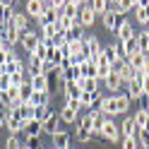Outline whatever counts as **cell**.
<instances>
[{
	"label": "cell",
	"mask_w": 149,
	"mask_h": 149,
	"mask_svg": "<svg viewBox=\"0 0 149 149\" xmlns=\"http://www.w3.org/2000/svg\"><path fill=\"white\" fill-rule=\"evenodd\" d=\"M94 137H104V139H108V142H118L120 139V125L113 123V118H104L101 125H99V132Z\"/></svg>",
	"instance_id": "cell-1"
},
{
	"label": "cell",
	"mask_w": 149,
	"mask_h": 149,
	"mask_svg": "<svg viewBox=\"0 0 149 149\" xmlns=\"http://www.w3.org/2000/svg\"><path fill=\"white\" fill-rule=\"evenodd\" d=\"M94 111H101V113H104V116H108V118L118 116L116 94H111V96H99V99H96V104H94Z\"/></svg>",
	"instance_id": "cell-2"
},
{
	"label": "cell",
	"mask_w": 149,
	"mask_h": 149,
	"mask_svg": "<svg viewBox=\"0 0 149 149\" xmlns=\"http://www.w3.org/2000/svg\"><path fill=\"white\" fill-rule=\"evenodd\" d=\"M41 43V36L36 34V31H31V29H26V31H22V36H19V46L24 51H36V46Z\"/></svg>",
	"instance_id": "cell-3"
},
{
	"label": "cell",
	"mask_w": 149,
	"mask_h": 149,
	"mask_svg": "<svg viewBox=\"0 0 149 149\" xmlns=\"http://www.w3.org/2000/svg\"><path fill=\"white\" fill-rule=\"evenodd\" d=\"M94 19H96V15H94V10H91V5H82L79 15H77L79 26L82 29H89V26H94Z\"/></svg>",
	"instance_id": "cell-4"
},
{
	"label": "cell",
	"mask_w": 149,
	"mask_h": 149,
	"mask_svg": "<svg viewBox=\"0 0 149 149\" xmlns=\"http://www.w3.org/2000/svg\"><path fill=\"white\" fill-rule=\"evenodd\" d=\"M123 19H125V17H123V15H118L116 10H108L106 15H101V22H104V29H106V31H116V29H118V24L123 22Z\"/></svg>",
	"instance_id": "cell-5"
},
{
	"label": "cell",
	"mask_w": 149,
	"mask_h": 149,
	"mask_svg": "<svg viewBox=\"0 0 149 149\" xmlns=\"http://www.w3.org/2000/svg\"><path fill=\"white\" fill-rule=\"evenodd\" d=\"M5 127L10 130V135H19L24 130V123L12 113V111H5Z\"/></svg>",
	"instance_id": "cell-6"
},
{
	"label": "cell",
	"mask_w": 149,
	"mask_h": 149,
	"mask_svg": "<svg viewBox=\"0 0 149 149\" xmlns=\"http://www.w3.org/2000/svg\"><path fill=\"white\" fill-rule=\"evenodd\" d=\"M0 36H3V39H5V43H7V48H12V46H17V43H19V31H17L15 29V26H10V24H5L3 26V29H0Z\"/></svg>",
	"instance_id": "cell-7"
},
{
	"label": "cell",
	"mask_w": 149,
	"mask_h": 149,
	"mask_svg": "<svg viewBox=\"0 0 149 149\" xmlns=\"http://www.w3.org/2000/svg\"><path fill=\"white\" fill-rule=\"evenodd\" d=\"M116 36H118V41L120 43H125L130 39H135V29H132V24H130L127 19H123L118 24V29H116Z\"/></svg>",
	"instance_id": "cell-8"
},
{
	"label": "cell",
	"mask_w": 149,
	"mask_h": 149,
	"mask_svg": "<svg viewBox=\"0 0 149 149\" xmlns=\"http://www.w3.org/2000/svg\"><path fill=\"white\" fill-rule=\"evenodd\" d=\"M51 139H53V149H72V147H70L72 135H70V132H65V130H60V132L51 135Z\"/></svg>",
	"instance_id": "cell-9"
},
{
	"label": "cell",
	"mask_w": 149,
	"mask_h": 149,
	"mask_svg": "<svg viewBox=\"0 0 149 149\" xmlns=\"http://www.w3.org/2000/svg\"><path fill=\"white\" fill-rule=\"evenodd\" d=\"M41 130L43 132H48V135H55V132H60V116H55L53 111H51V116L41 123Z\"/></svg>",
	"instance_id": "cell-10"
},
{
	"label": "cell",
	"mask_w": 149,
	"mask_h": 149,
	"mask_svg": "<svg viewBox=\"0 0 149 149\" xmlns=\"http://www.w3.org/2000/svg\"><path fill=\"white\" fill-rule=\"evenodd\" d=\"M43 10H46V3H43V0H26V15H29V17L41 19Z\"/></svg>",
	"instance_id": "cell-11"
},
{
	"label": "cell",
	"mask_w": 149,
	"mask_h": 149,
	"mask_svg": "<svg viewBox=\"0 0 149 149\" xmlns=\"http://www.w3.org/2000/svg\"><path fill=\"white\" fill-rule=\"evenodd\" d=\"M58 116H60V123H65V125H74V123H77V116H79V108L63 106Z\"/></svg>",
	"instance_id": "cell-12"
},
{
	"label": "cell",
	"mask_w": 149,
	"mask_h": 149,
	"mask_svg": "<svg viewBox=\"0 0 149 149\" xmlns=\"http://www.w3.org/2000/svg\"><path fill=\"white\" fill-rule=\"evenodd\" d=\"M116 72L120 74V79H123V84H127L130 79H132V74H135V68L130 65L127 60H120L118 65H116Z\"/></svg>",
	"instance_id": "cell-13"
},
{
	"label": "cell",
	"mask_w": 149,
	"mask_h": 149,
	"mask_svg": "<svg viewBox=\"0 0 149 149\" xmlns=\"http://www.w3.org/2000/svg\"><path fill=\"white\" fill-rule=\"evenodd\" d=\"M74 84H77L82 91H94V94L99 91V79L96 77H77Z\"/></svg>",
	"instance_id": "cell-14"
},
{
	"label": "cell",
	"mask_w": 149,
	"mask_h": 149,
	"mask_svg": "<svg viewBox=\"0 0 149 149\" xmlns=\"http://www.w3.org/2000/svg\"><path fill=\"white\" fill-rule=\"evenodd\" d=\"M29 84H31L34 91H48V89H51L48 74H36V77H29Z\"/></svg>",
	"instance_id": "cell-15"
},
{
	"label": "cell",
	"mask_w": 149,
	"mask_h": 149,
	"mask_svg": "<svg viewBox=\"0 0 149 149\" xmlns=\"http://www.w3.org/2000/svg\"><path fill=\"white\" fill-rule=\"evenodd\" d=\"M104 58L116 68V65L123 60V55H120V51H118V46H116V43H111V46H104Z\"/></svg>",
	"instance_id": "cell-16"
},
{
	"label": "cell",
	"mask_w": 149,
	"mask_h": 149,
	"mask_svg": "<svg viewBox=\"0 0 149 149\" xmlns=\"http://www.w3.org/2000/svg\"><path fill=\"white\" fill-rule=\"evenodd\" d=\"M104 82H106V89H111L113 94H118V89L123 87V79H120V74L116 72V68H113V70L108 72V77H106Z\"/></svg>",
	"instance_id": "cell-17"
},
{
	"label": "cell",
	"mask_w": 149,
	"mask_h": 149,
	"mask_svg": "<svg viewBox=\"0 0 149 149\" xmlns=\"http://www.w3.org/2000/svg\"><path fill=\"white\" fill-rule=\"evenodd\" d=\"M137 125H135V120H132V116H125V120H123V125H120V137H135L137 135Z\"/></svg>",
	"instance_id": "cell-18"
},
{
	"label": "cell",
	"mask_w": 149,
	"mask_h": 149,
	"mask_svg": "<svg viewBox=\"0 0 149 149\" xmlns=\"http://www.w3.org/2000/svg\"><path fill=\"white\" fill-rule=\"evenodd\" d=\"M12 113H15L17 118H19L22 123H26V120L36 118V111H34V106H31V104H22L19 108H17V111H12Z\"/></svg>",
	"instance_id": "cell-19"
},
{
	"label": "cell",
	"mask_w": 149,
	"mask_h": 149,
	"mask_svg": "<svg viewBox=\"0 0 149 149\" xmlns=\"http://www.w3.org/2000/svg\"><path fill=\"white\" fill-rule=\"evenodd\" d=\"M15 17V10H12V5L7 3V0H0V24H10V19Z\"/></svg>",
	"instance_id": "cell-20"
},
{
	"label": "cell",
	"mask_w": 149,
	"mask_h": 149,
	"mask_svg": "<svg viewBox=\"0 0 149 149\" xmlns=\"http://www.w3.org/2000/svg\"><path fill=\"white\" fill-rule=\"evenodd\" d=\"M111 70H113V65H111V63L104 58V55H101V58L96 60V79H106Z\"/></svg>",
	"instance_id": "cell-21"
},
{
	"label": "cell",
	"mask_w": 149,
	"mask_h": 149,
	"mask_svg": "<svg viewBox=\"0 0 149 149\" xmlns=\"http://www.w3.org/2000/svg\"><path fill=\"white\" fill-rule=\"evenodd\" d=\"M26 72H29V77H36V74H46V72H43V60H39V58H34V55H29Z\"/></svg>",
	"instance_id": "cell-22"
},
{
	"label": "cell",
	"mask_w": 149,
	"mask_h": 149,
	"mask_svg": "<svg viewBox=\"0 0 149 149\" xmlns=\"http://www.w3.org/2000/svg\"><path fill=\"white\" fill-rule=\"evenodd\" d=\"M29 104L36 108V106H51V91H34V96Z\"/></svg>",
	"instance_id": "cell-23"
},
{
	"label": "cell",
	"mask_w": 149,
	"mask_h": 149,
	"mask_svg": "<svg viewBox=\"0 0 149 149\" xmlns=\"http://www.w3.org/2000/svg\"><path fill=\"white\" fill-rule=\"evenodd\" d=\"M10 26H15V29L17 31H26V29H29V22H26V15H22V12H15V17H12V19H10Z\"/></svg>",
	"instance_id": "cell-24"
},
{
	"label": "cell",
	"mask_w": 149,
	"mask_h": 149,
	"mask_svg": "<svg viewBox=\"0 0 149 149\" xmlns=\"http://www.w3.org/2000/svg\"><path fill=\"white\" fill-rule=\"evenodd\" d=\"M96 99H99V94H94V91H82L79 94V106L82 108H94Z\"/></svg>",
	"instance_id": "cell-25"
},
{
	"label": "cell",
	"mask_w": 149,
	"mask_h": 149,
	"mask_svg": "<svg viewBox=\"0 0 149 149\" xmlns=\"http://www.w3.org/2000/svg\"><path fill=\"white\" fill-rule=\"evenodd\" d=\"M79 70H82V74L84 77H96V63L91 60V58H84L79 63Z\"/></svg>",
	"instance_id": "cell-26"
},
{
	"label": "cell",
	"mask_w": 149,
	"mask_h": 149,
	"mask_svg": "<svg viewBox=\"0 0 149 149\" xmlns=\"http://www.w3.org/2000/svg\"><path fill=\"white\" fill-rule=\"evenodd\" d=\"M24 132L26 135H34V137H39L43 130H41V120H36V118H31V120H26L24 123Z\"/></svg>",
	"instance_id": "cell-27"
},
{
	"label": "cell",
	"mask_w": 149,
	"mask_h": 149,
	"mask_svg": "<svg viewBox=\"0 0 149 149\" xmlns=\"http://www.w3.org/2000/svg\"><path fill=\"white\" fill-rule=\"evenodd\" d=\"M135 41H137V48L142 51V53H149V29L135 34Z\"/></svg>",
	"instance_id": "cell-28"
},
{
	"label": "cell",
	"mask_w": 149,
	"mask_h": 149,
	"mask_svg": "<svg viewBox=\"0 0 149 149\" xmlns=\"http://www.w3.org/2000/svg\"><path fill=\"white\" fill-rule=\"evenodd\" d=\"M51 51H53V48H48V46H46V43L41 41L39 46H36V51H31L29 55H34V58H39V60H43V63H46V60L51 58Z\"/></svg>",
	"instance_id": "cell-29"
},
{
	"label": "cell",
	"mask_w": 149,
	"mask_h": 149,
	"mask_svg": "<svg viewBox=\"0 0 149 149\" xmlns=\"http://www.w3.org/2000/svg\"><path fill=\"white\" fill-rule=\"evenodd\" d=\"M58 17H60L58 10H53V7H46L43 15H41V19H39V24H53V22H58Z\"/></svg>",
	"instance_id": "cell-30"
},
{
	"label": "cell",
	"mask_w": 149,
	"mask_h": 149,
	"mask_svg": "<svg viewBox=\"0 0 149 149\" xmlns=\"http://www.w3.org/2000/svg\"><path fill=\"white\" fill-rule=\"evenodd\" d=\"M127 96L132 101H139V96H142V82H127Z\"/></svg>",
	"instance_id": "cell-31"
},
{
	"label": "cell",
	"mask_w": 149,
	"mask_h": 149,
	"mask_svg": "<svg viewBox=\"0 0 149 149\" xmlns=\"http://www.w3.org/2000/svg\"><path fill=\"white\" fill-rule=\"evenodd\" d=\"M116 106H118V116L127 113V108H130V96H127V94H116Z\"/></svg>",
	"instance_id": "cell-32"
},
{
	"label": "cell",
	"mask_w": 149,
	"mask_h": 149,
	"mask_svg": "<svg viewBox=\"0 0 149 149\" xmlns=\"http://www.w3.org/2000/svg\"><path fill=\"white\" fill-rule=\"evenodd\" d=\"M31 96H34V89H31V84H29V79H26L24 84L19 87V101H22V104H29Z\"/></svg>",
	"instance_id": "cell-33"
},
{
	"label": "cell",
	"mask_w": 149,
	"mask_h": 149,
	"mask_svg": "<svg viewBox=\"0 0 149 149\" xmlns=\"http://www.w3.org/2000/svg\"><path fill=\"white\" fill-rule=\"evenodd\" d=\"M91 10H94V15H106L111 7H108V0H91Z\"/></svg>",
	"instance_id": "cell-34"
},
{
	"label": "cell",
	"mask_w": 149,
	"mask_h": 149,
	"mask_svg": "<svg viewBox=\"0 0 149 149\" xmlns=\"http://www.w3.org/2000/svg\"><path fill=\"white\" fill-rule=\"evenodd\" d=\"M79 94H82V89L74 84V82H65V96L68 99H77L79 101Z\"/></svg>",
	"instance_id": "cell-35"
},
{
	"label": "cell",
	"mask_w": 149,
	"mask_h": 149,
	"mask_svg": "<svg viewBox=\"0 0 149 149\" xmlns=\"http://www.w3.org/2000/svg\"><path fill=\"white\" fill-rule=\"evenodd\" d=\"M84 34H87V31L82 29L79 24H74L70 31H65V36H68V41H82V36H84Z\"/></svg>",
	"instance_id": "cell-36"
},
{
	"label": "cell",
	"mask_w": 149,
	"mask_h": 149,
	"mask_svg": "<svg viewBox=\"0 0 149 149\" xmlns=\"http://www.w3.org/2000/svg\"><path fill=\"white\" fill-rule=\"evenodd\" d=\"M132 12H135V19H137L139 24H147V22H149V5H147V7H135Z\"/></svg>",
	"instance_id": "cell-37"
},
{
	"label": "cell",
	"mask_w": 149,
	"mask_h": 149,
	"mask_svg": "<svg viewBox=\"0 0 149 149\" xmlns=\"http://www.w3.org/2000/svg\"><path fill=\"white\" fill-rule=\"evenodd\" d=\"M113 10H116L118 15H125V12H130V10H135V5L130 3V0H118V3L113 5Z\"/></svg>",
	"instance_id": "cell-38"
},
{
	"label": "cell",
	"mask_w": 149,
	"mask_h": 149,
	"mask_svg": "<svg viewBox=\"0 0 149 149\" xmlns=\"http://www.w3.org/2000/svg\"><path fill=\"white\" fill-rule=\"evenodd\" d=\"M147 118H149V111H144V108H139V111H137V113L132 116V120H135V125H137L139 130H142V127H144V123H147Z\"/></svg>",
	"instance_id": "cell-39"
},
{
	"label": "cell",
	"mask_w": 149,
	"mask_h": 149,
	"mask_svg": "<svg viewBox=\"0 0 149 149\" xmlns=\"http://www.w3.org/2000/svg\"><path fill=\"white\" fill-rule=\"evenodd\" d=\"M53 65H55V68H60V65H63V60H65V53L60 51V48H53L51 51V58H48Z\"/></svg>",
	"instance_id": "cell-40"
},
{
	"label": "cell",
	"mask_w": 149,
	"mask_h": 149,
	"mask_svg": "<svg viewBox=\"0 0 149 149\" xmlns=\"http://www.w3.org/2000/svg\"><path fill=\"white\" fill-rule=\"evenodd\" d=\"M137 142L142 149H149V130H137Z\"/></svg>",
	"instance_id": "cell-41"
},
{
	"label": "cell",
	"mask_w": 149,
	"mask_h": 149,
	"mask_svg": "<svg viewBox=\"0 0 149 149\" xmlns=\"http://www.w3.org/2000/svg\"><path fill=\"white\" fill-rule=\"evenodd\" d=\"M34 111H36V120H41V123L51 116V108H48V106H36Z\"/></svg>",
	"instance_id": "cell-42"
},
{
	"label": "cell",
	"mask_w": 149,
	"mask_h": 149,
	"mask_svg": "<svg viewBox=\"0 0 149 149\" xmlns=\"http://www.w3.org/2000/svg\"><path fill=\"white\" fill-rule=\"evenodd\" d=\"M74 139H77V142H89V139H94V135L91 132H84V130H74Z\"/></svg>",
	"instance_id": "cell-43"
},
{
	"label": "cell",
	"mask_w": 149,
	"mask_h": 149,
	"mask_svg": "<svg viewBox=\"0 0 149 149\" xmlns=\"http://www.w3.org/2000/svg\"><path fill=\"white\" fill-rule=\"evenodd\" d=\"M123 149H139L137 135H135V137H123Z\"/></svg>",
	"instance_id": "cell-44"
},
{
	"label": "cell",
	"mask_w": 149,
	"mask_h": 149,
	"mask_svg": "<svg viewBox=\"0 0 149 149\" xmlns=\"http://www.w3.org/2000/svg\"><path fill=\"white\" fill-rule=\"evenodd\" d=\"M5 149H22V144H19V139H17V135H10V137H7Z\"/></svg>",
	"instance_id": "cell-45"
},
{
	"label": "cell",
	"mask_w": 149,
	"mask_h": 149,
	"mask_svg": "<svg viewBox=\"0 0 149 149\" xmlns=\"http://www.w3.org/2000/svg\"><path fill=\"white\" fill-rule=\"evenodd\" d=\"M24 147H29V149H39V137H34V135H26V144Z\"/></svg>",
	"instance_id": "cell-46"
},
{
	"label": "cell",
	"mask_w": 149,
	"mask_h": 149,
	"mask_svg": "<svg viewBox=\"0 0 149 149\" xmlns=\"http://www.w3.org/2000/svg\"><path fill=\"white\" fill-rule=\"evenodd\" d=\"M65 5H68V0H51V7H53V10H58V12L65 10Z\"/></svg>",
	"instance_id": "cell-47"
},
{
	"label": "cell",
	"mask_w": 149,
	"mask_h": 149,
	"mask_svg": "<svg viewBox=\"0 0 149 149\" xmlns=\"http://www.w3.org/2000/svg\"><path fill=\"white\" fill-rule=\"evenodd\" d=\"M142 94L149 96V74H144V79H142Z\"/></svg>",
	"instance_id": "cell-48"
},
{
	"label": "cell",
	"mask_w": 149,
	"mask_h": 149,
	"mask_svg": "<svg viewBox=\"0 0 149 149\" xmlns=\"http://www.w3.org/2000/svg\"><path fill=\"white\" fill-rule=\"evenodd\" d=\"M139 108H144V111L149 108V96H144V94L139 96Z\"/></svg>",
	"instance_id": "cell-49"
},
{
	"label": "cell",
	"mask_w": 149,
	"mask_h": 149,
	"mask_svg": "<svg viewBox=\"0 0 149 149\" xmlns=\"http://www.w3.org/2000/svg\"><path fill=\"white\" fill-rule=\"evenodd\" d=\"M65 106H70V108H82L77 99H68V101H65Z\"/></svg>",
	"instance_id": "cell-50"
},
{
	"label": "cell",
	"mask_w": 149,
	"mask_h": 149,
	"mask_svg": "<svg viewBox=\"0 0 149 149\" xmlns=\"http://www.w3.org/2000/svg\"><path fill=\"white\" fill-rule=\"evenodd\" d=\"M68 5H70V7H74V10H79V7L84 5V3H82V0H68Z\"/></svg>",
	"instance_id": "cell-51"
},
{
	"label": "cell",
	"mask_w": 149,
	"mask_h": 149,
	"mask_svg": "<svg viewBox=\"0 0 149 149\" xmlns=\"http://www.w3.org/2000/svg\"><path fill=\"white\" fill-rule=\"evenodd\" d=\"M0 127H5V111L0 108Z\"/></svg>",
	"instance_id": "cell-52"
},
{
	"label": "cell",
	"mask_w": 149,
	"mask_h": 149,
	"mask_svg": "<svg viewBox=\"0 0 149 149\" xmlns=\"http://www.w3.org/2000/svg\"><path fill=\"white\" fill-rule=\"evenodd\" d=\"M144 74H149V55H147V60H144V68H142Z\"/></svg>",
	"instance_id": "cell-53"
},
{
	"label": "cell",
	"mask_w": 149,
	"mask_h": 149,
	"mask_svg": "<svg viewBox=\"0 0 149 149\" xmlns=\"http://www.w3.org/2000/svg\"><path fill=\"white\" fill-rule=\"evenodd\" d=\"M142 130H149V118H147V123H144V127Z\"/></svg>",
	"instance_id": "cell-54"
},
{
	"label": "cell",
	"mask_w": 149,
	"mask_h": 149,
	"mask_svg": "<svg viewBox=\"0 0 149 149\" xmlns=\"http://www.w3.org/2000/svg\"><path fill=\"white\" fill-rule=\"evenodd\" d=\"M43 3H46V7H51V0H43Z\"/></svg>",
	"instance_id": "cell-55"
},
{
	"label": "cell",
	"mask_w": 149,
	"mask_h": 149,
	"mask_svg": "<svg viewBox=\"0 0 149 149\" xmlns=\"http://www.w3.org/2000/svg\"><path fill=\"white\" fill-rule=\"evenodd\" d=\"M130 3H132V5H137V0H130Z\"/></svg>",
	"instance_id": "cell-56"
},
{
	"label": "cell",
	"mask_w": 149,
	"mask_h": 149,
	"mask_svg": "<svg viewBox=\"0 0 149 149\" xmlns=\"http://www.w3.org/2000/svg\"><path fill=\"white\" fill-rule=\"evenodd\" d=\"M22 149H29V147H22Z\"/></svg>",
	"instance_id": "cell-57"
},
{
	"label": "cell",
	"mask_w": 149,
	"mask_h": 149,
	"mask_svg": "<svg viewBox=\"0 0 149 149\" xmlns=\"http://www.w3.org/2000/svg\"><path fill=\"white\" fill-rule=\"evenodd\" d=\"M7 3H12V0H7Z\"/></svg>",
	"instance_id": "cell-58"
},
{
	"label": "cell",
	"mask_w": 149,
	"mask_h": 149,
	"mask_svg": "<svg viewBox=\"0 0 149 149\" xmlns=\"http://www.w3.org/2000/svg\"><path fill=\"white\" fill-rule=\"evenodd\" d=\"M147 111H149V108H147Z\"/></svg>",
	"instance_id": "cell-59"
},
{
	"label": "cell",
	"mask_w": 149,
	"mask_h": 149,
	"mask_svg": "<svg viewBox=\"0 0 149 149\" xmlns=\"http://www.w3.org/2000/svg\"><path fill=\"white\" fill-rule=\"evenodd\" d=\"M147 55H149V53H147Z\"/></svg>",
	"instance_id": "cell-60"
}]
</instances>
